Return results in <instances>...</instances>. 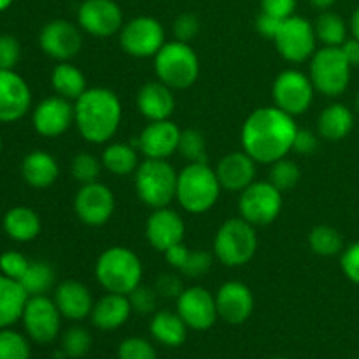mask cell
I'll return each mask as SVG.
<instances>
[{"label":"cell","instance_id":"6da1fadb","mask_svg":"<svg viewBox=\"0 0 359 359\" xmlns=\"http://www.w3.org/2000/svg\"><path fill=\"white\" fill-rule=\"evenodd\" d=\"M297 132L294 118L283 109L259 107L242 125V147L256 163L272 165L293 151Z\"/></svg>","mask_w":359,"mask_h":359},{"label":"cell","instance_id":"7a4b0ae2","mask_svg":"<svg viewBox=\"0 0 359 359\" xmlns=\"http://www.w3.org/2000/svg\"><path fill=\"white\" fill-rule=\"evenodd\" d=\"M121 118V102L109 88H88L74 104V125L86 142H109L119 130Z\"/></svg>","mask_w":359,"mask_h":359},{"label":"cell","instance_id":"3957f363","mask_svg":"<svg viewBox=\"0 0 359 359\" xmlns=\"http://www.w3.org/2000/svg\"><path fill=\"white\" fill-rule=\"evenodd\" d=\"M221 189L216 170L207 161L189 163L179 172L175 198L186 212L203 214L216 205Z\"/></svg>","mask_w":359,"mask_h":359},{"label":"cell","instance_id":"277c9868","mask_svg":"<svg viewBox=\"0 0 359 359\" xmlns=\"http://www.w3.org/2000/svg\"><path fill=\"white\" fill-rule=\"evenodd\" d=\"M95 276L107 293L130 294L142 280V263L132 249L114 245L98 256Z\"/></svg>","mask_w":359,"mask_h":359},{"label":"cell","instance_id":"5b68a950","mask_svg":"<svg viewBox=\"0 0 359 359\" xmlns=\"http://www.w3.org/2000/svg\"><path fill=\"white\" fill-rule=\"evenodd\" d=\"M158 81L172 90H186L198 79L200 60L189 42L170 41L154 56Z\"/></svg>","mask_w":359,"mask_h":359},{"label":"cell","instance_id":"8992f818","mask_svg":"<svg viewBox=\"0 0 359 359\" xmlns=\"http://www.w3.org/2000/svg\"><path fill=\"white\" fill-rule=\"evenodd\" d=\"M256 226L242 217H231L223 223L214 238V256L224 266H244L258 251Z\"/></svg>","mask_w":359,"mask_h":359},{"label":"cell","instance_id":"52a82bcc","mask_svg":"<svg viewBox=\"0 0 359 359\" xmlns=\"http://www.w3.org/2000/svg\"><path fill=\"white\" fill-rule=\"evenodd\" d=\"M177 175L167 160L147 158L135 170L137 195L151 209L167 207L177 193Z\"/></svg>","mask_w":359,"mask_h":359},{"label":"cell","instance_id":"ba28073f","mask_svg":"<svg viewBox=\"0 0 359 359\" xmlns=\"http://www.w3.org/2000/svg\"><path fill=\"white\" fill-rule=\"evenodd\" d=\"M351 63L347 62L342 48L318 49L311 58L309 77L314 84L316 91L326 97H339L347 90L351 83Z\"/></svg>","mask_w":359,"mask_h":359},{"label":"cell","instance_id":"9c48e42d","mask_svg":"<svg viewBox=\"0 0 359 359\" xmlns=\"http://www.w3.org/2000/svg\"><path fill=\"white\" fill-rule=\"evenodd\" d=\"M283 209V191L270 181H255L241 193V217L252 226H266L279 217Z\"/></svg>","mask_w":359,"mask_h":359},{"label":"cell","instance_id":"30bf717a","mask_svg":"<svg viewBox=\"0 0 359 359\" xmlns=\"http://www.w3.org/2000/svg\"><path fill=\"white\" fill-rule=\"evenodd\" d=\"M279 55L290 63H304L314 56L316 37L314 25L302 16H290L283 20L279 32L273 37Z\"/></svg>","mask_w":359,"mask_h":359},{"label":"cell","instance_id":"8fae6325","mask_svg":"<svg viewBox=\"0 0 359 359\" xmlns=\"http://www.w3.org/2000/svg\"><path fill=\"white\" fill-rule=\"evenodd\" d=\"M119 44L133 58H151L165 44V28L156 18L139 16L123 25Z\"/></svg>","mask_w":359,"mask_h":359},{"label":"cell","instance_id":"7c38bea8","mask_svg":"<svg viewBox=\"0 0 359 359\" xmlns=\"http://www.w3.org/2000/svg\"><path fill=\"white\" fill-rule=\"evenodd\" d=\"M314 93L316 88L311 77L294 69L280 72L272 86L276 105L293 118L309 111L314 100Z\"/></svg>","mask_w":359,"mask_h":359},{"label":"cell","instance_id":"4fadbf2b","mask_svg":"<svg viewBox=\"0 0 359 359\" xmlns=\"http://www.w3.org/2000/svg\"><path fill=\"white\" fill-rule=\"evenodd\" d=\"M62 318L55 300L46 294L28 297L21 316L28 337L37 344H51L58 337Z\"/></svg>","mask_w":359,"mask_h":359},{"label":"cell","instance_id":"5bb4252c","mask_svg":"<svg viewBox=\"0 0 359 359\" xmlns=\"http://www.w3.org/2000/svg\"><path fill=\"white\" fill-rule=\"evenodd\" d=\"M116 209L114 193L102 182L81 184L74 198V210L81 223L88 226H104L109 223Z\"/></svg>","mask_w":359,"mask_h":359},{"label":"cell","instance_id":"9a60e30c","mask_svg":"<svg viewBox=\"0 0 359 359\" xmlns=\"http://www.w3.org/2000/svg\"><path fill=\"white\" fill-rule=\"evenodd\" d=\"M81 30L95 37H111L123 28V11L114 0H84L77 11Z\"/></svg>","mask_w":359,"mask_h":359},{"label":"cell","instance_id":"2e32d148","mask_svg":"<svg viewBox=\"0 0 359 359\" xmlns=\"http://www.w3.org/2000/svg\"><path fill=\"white\" fill-rule=\"evenodd\" d=\"M39 44L49 58L69 62L74 56L79 55L83 48L79 25H74L67 20L49 21L39 35Z\"/></svg>","mask_w":359,"mask_h":359},{"label":"cell","instance_id":"e0dca14e","mask_svg":"<svg viewBox=\"0 0 359 359\" xmlns=\"http://www.w3.org/2000/svg\"><path fill=\"white\" fill-rule=\"evenodd\" d=\"M177 314L181 316L186 326L195 332H205L212 328L217 316L216 297L205 287L193 286L182 291L177 298Z\"/></svg>","mask_w":359,"mask_h":359},{"label":"cell","instance_id":"ac0fdd59","mask_svg":"<svg viewBox=\"0 0 359 359\" xmlns=\"http://www.w3.org/2000/svg\"><path fill=\"white\" fill-rule=\"evenodd\" d=\"M32 105V91L27 81L14 70L0 69V123H14L23 118Z\"/></svg>","mask_w":359,"mask_h":359},{"label":"cell","instance_id":"d6986e66","mask_svg":"<svg viewBox=\"0 0 359 359\" xmlns=\"http://www.w3.org/2000/svg\"><path fill=\"white\" fill-rule=\"evenodd\" d=\"M181 130L170 119L163 121H151L139 139L135 140V147L144 153L146 158L153 160H167L172 154L177 153L181 142Z\"/></svg>","mask_w":359,"mask_h":359},{"label":"cell","instance_id":"ffe728a7","mask_svg":"<svg viewBox=\"0 0 359 359\" xmlns=\"http://www.w3.org/2000/svg\"><path fill=\"white\" fill-rule=\"evenodd\" d=\"M74 123V105L70 100L60 97H49L34 109V128L42 137L55 139L63 135Z\"/></svg>","mask_w":359,"mask_h":359},{"label":"cell","instance_id":"44dd1931","mask_svg":"<svg viewBox=\"0 0 359 359\" xmlns=\"http://www.w3.org/2000/svg\"><path fill=\"white\" fill-rule=\"evenodd\" d=\"M217 316L230 325H242L248 321L255 309V297L249 286L238 280L223 284L216 293Z\"/></svg>","mask_w":359,"mask_h":359},{"label":"cell","instance_id":"7402d4cb","mask_svg":"<svg viewBox=\"0 0 359 359\" xmlns=\"http://www.w3.org/2000/svg\"><path fill=\"white\" fill-rule=\"evenodd\" d=\"M184 221L168 207L153 209L146 223V238L156 251L165 252L184 238Z\"/></svg>","mask_w":359,"mask_h":359},{"label":"cell","instance_id":"603a6c76","mask_svg":"<svg viewBox=\"0 0 359 359\" xmlns=\"http://www.w3.org/2000/svg\"><path fill=\"white\" fill-rule=\"evenodd\" d=\"M216 170L221 188L231 193H242L255 182L256 161L245 151L230 153L219 160Z\"/></svg>","mask_w":359,"mask_h":359},{"label":"cell","instance_id":"cb8c5ba5","mask_svg":"<svg viewBox=\"0 0 359 359\" xmlns=\"http://www.w3.org/2000/svg\"><path fill=\"white\" fill-rule=\"evenodd\" d=\"M137 107L140 114L149 121L170 119L175 109V97L172 88L161 81H149L137 93Z\"/></svg>","mask_w":359,"mask_h":359},{"label":"cell","instance_id":"d4e9b609","mask_svg":"<svg viewBox=\"0 0 359 359\" xmlns=\"http://www.w3.org/2000/svg\"><path fill=\"white\" fill-rule=\"evenodd\" d=\"M55 304L60 314L70 321H83L93 311V297L79 280H65L55 291Z\"/></svg>","mask_w":359,"mask_h":359},{"label":"cell","instance_id":"484cf974","mask_svg":"<svg viewBox=\"0 0 359 359\" xmlns=\"http://www.w3.org/2000/svg\"><path fill=\"white\" fill-rule=\"evenodd\" d=\"M132 312L128 294L107 293L93 305L90 318L98 330L109 332L125 325Z\"/></svg>","mask_w":359,"mask_h":359},{"label":"cell","instance_id":"4316f807","mask_svg":"<svg viewBox=\"0 0 359 359\" xmlns=\"http://www.w3.org/2000/svg\"><path fill=\"white\" fill-rule=\"evenodd\" d=\"M58 161L46 151H32L21 163V175L32 188H48L58 179Z\"/></svg>","mask_w":359,"mask_h":359},{"label":"cell","instance_id":"83f0119b","mask_svg":"<svg viewBox=\"0 0 359 359\" xmlns=\"http://www.w3.org/2000/svg\"><path fill=\"white\" fill-rule=\"evenodd\" d=\"M27 300L28 293L20 280L0 273V330L9 328L21 319Z\"/></svg>","mask_w":359,"mask_h":359},{"label":"cell","instance_id":"f1b7e54d","mask_svg":"<svg viewBox=\"0 0 359 359\" xmlns=\"http://www.w3.org/2000/svg\"><path fill=\"white\" fill-rule=\"evenodd\" d=\"M354 128V114L347 105L332 104L319 114L318 132L323 139L339 142Z\"/></svg>","mask_w":359,"mask_h":359},{"label":"cell","instance_id":"f546056e","mask_svg":"<svg viewBox=\"0 0 359 359\" xmlns=\"http://www.w3.org/2000/svg\"><path fill=\"white\" fill-rule=\"evenodd\" d=\"M4 230L13 241L30 242L41 233V217L30 207H13L4 216Z\"/></svg>","mask_w":359,"mask_h":359},{"label":"cell","instance_id":"4dcf8cb0","mask_svg":"<svg viewBox=\"0 0 359 359\" xmlns=\"http://www.w3.org/2000/svg\"><path fill=\"white\" fill-rule=\"evenodd\" d=\"M149 330L151 335L167 347L181 346L188 335V326L182 321L181 316L170 311H161L154 314V318L151 319Z\"/></svg>","mask_w":359,"mask_h":359},{"label":"cell","instance_id":"1f68e13d","mask_svg":"<svg viewBox=\"0 0 359 359\" xmlns=\"http://www.w3.org/2000/svg\"><path fill=\"white\" fill-rule=\"evenodd\" d=\"M51 84L60 97L74 102L88 90L83 70L69 62H60L55 67L51 74Z\"/></svg>","mask_w":359,"mask_h":359},{"label":"cell","instance_id":"d6a6232c","mask_svg":"<svg viewBox=\"0 0 359 359\" xmlns=\"http://www.w3.org/2000/svg\"><path fill=\"white\" fill-rule=\"evenodd\" d=\"M137 151L139 149L132 144H111L102 153V165L105 170L114 175H128L135 172L140 165Z\"/></svg>","mask_w":359,"mask_h":359},{"label":"cell","instance_id":"836d02e7","mask_svg":"<svg viewBox=\"0 0 359 359\" xmlns=\"http://www.w3.org/2000/svg\"><path fill=\"white\" fill-rule=\"evenodd\" d=\"M314 30L318 41L330 48H340L347 41V23L340 14L332 13V11L319 14Z\"/></svg>","mask_w":359,"mask_h":359},{"label":"cell","instance_id":"e575fe53","mask_svg":"<svg viewBox=\"0 0 359 359\" xmlns=\"http://www.w3.org/2000/svg\"><path fill=\"white\" fill-rule=\"evenodd\" d=\"M20 283L28 293V297L46 294L55 286V270L46 262H30Z\"/></svg>","mask_w":359,"mask_h":359},{"label":"cell","instance_id":"d590c367","mask_svg":"<svg viewBox=\"0 0 359 359\" xmlns=\"http://www.w3.org/2000/svg\"><path fill=\"white\" fill-rule=\"evenodd\" d=\"M309 245L312 252L323 258L340 255L344 251V238L339 230L328 224H319L309 235Z\"/></svg>","mask_w":359,"mask_h":359},{"label":"cell","instance_id":"8d00e7d4","mask_svg":"<svg viewBox=\"0 0 359 359\" xmlns=\"http://www.w3.org/2000/svg\"><path fill=\"white\" fill-rule=\"evenodd\" d=\"M91 349V335L83 326H72L62 337V353L67 359L84 358Z\"/></svg>","mask_w":359,"mask_h":359},{"label":"cell","instance_id":"74e56055","mask_svg":"<svg viewBox=\"0 0 359 359\" xmlns=\"http://www.w3.org/2000/svg\"><path fill=\"white\" fill-rule=\"evenodd\" d=\"M207 142L205 137L200 130L189 128L181 133V142H179V153L189 161V163H203L207 161Z\"/></svg>","mask_w":359,"mask_h":359},{"label":"cell","instance_id":"f35d334b","mask_svg":"<svg viewBox=\"0 0 359 359\" xmlns=\"http://www.w3.org/2000/svg\"><path fill=\"white\" fill-rule=\"evenodd\" d=\"M0 359H30V344L14 330H0Z\"/></svg>","mask_w":359,"mask_h":359},{"label":"cell","instance_id":"ab89813d","mask_svg":"<svg viewBox=\"0 0 359 359\" xmlns=\"http://www.w3.org/2000/svg\"><path fill=\"white\" fill-rule=\"evenodd\" d=\"M300 179L302 172L294 161L283 158V160L272 163V168H270V182H272L279 191L293 189L294 186L300 182Z\"/></svg>","mask_w":359,"mask_h":359},{"label":"cell","instance_id":"60d3db41","mask_svg":"<svg viewBox=\"0 0 359 359\" xmlns=\"http://www.w3.org/2000/svg\"><path fill=\"white\" fill-rule=\"evenodd\" d=\"M102 167H104L102 160H98L97 156H93L90 153H79L74 156L70 170H72L74 179L77 182H81V184H90V182L97 181Z\"/></svg>","mask_w":359,"mask_h":359},{"label":"cell","instance_id":"b9f144b4","mask_svg":"<svg viewBox=\"0 0 359 359\" xmlns=\"http://www.w3.org/2000/svg\"><path fill=\"white\" fill-rule=\"evenodd\" d=\"M119 359H156V349L153 344L140 337H130L119 344Z\"/></svg>","mask_w":359,"mask_h":359},{"label":"cell","instance_id":"7bdbcfd3","mask_svg":"<svg viewBox=\"0 0 359 359\" xmlns=\"http://www.w3.org/2000/svg\"><path fill=\"white\" fill-rule=\"evenodd\" d=\"M156 297H158L156 290L139 284V286L128 294V300H130V305H132L133 312H139V314L146 316V314H151V312L156 309Z\"/></svg>","mask_w":359,"mask_h":359},{"label":"cell","instance_id":"ee69618b","mask_svg":"<svg viewBox=\"0 0 359 359\" xmlns=\"http://www.w3.org/2000/svg\"><path fill=\"white\" fill-rule=\"evenodd\" d=\"M28 265H30V262L18 251H7L0 255V273L14 280H21Z\"/></svg>","mask_w":359,"mask_h":359},{"label":"cell","instance_id":"f6af8a7d","mask_svg":"<svg viewBox=\"0 0 359 359\" xmlns=\"http://www.w3.org/2000/svg\"><path fill=\"white\" fill-rule=\"evenodd\" d=\"M21 58V46L14 35H0V69L14 70Z\"/></svg>","mask_w":359,"mask_h":359},{"label":"cell","instance_id":"bcb514c9","mask_svg":"<svg viewBox=\"0 0 359 359\" xmlns=\"http://www.w3.org/2000/svg\"><path fill=\"white\" fill-rule=\"evenodd\" d=\"M212 266V255L207 251H191L186 265L182 266L181 273H184L189 279H200L205 276Z\"/></svg>","mask_w":359,"mask_h":359},{"label":"cell","instance_id":"7dc6e473","mask_svg":"<svg viewBox=\"0 0 359 359\" xmlns=\"http://www.w3.org/2000/svg\"><path fill=\"white\" fill-rule=\"evenodd\" d=\"M200 30L198 18L193 13H182L174 21V37L175 41L189 42L196 37Z\"/></svg>","mask_w":359,"mask_h":359},{"label":"cell","instance_id":"c3c4849f","mask_svg":"<svg viewBox=\"0 0 359 359\" xmlns=\"http://www.w3.org/2000/svg\"><path fill=\"white\" fill-rule=\"evenodd\" d=\"M340 266H342L344 276L351 283L359 286V241L344 249L342 258H340Z\"/></svg>","mask_w":359,"mask_h":359},{"label":"cell","instance_id":"681fc988","mask_svg":"<svg viewBox=\"0 0 359 359\" xmlns=\"http://www.w3.org/2000/svg\"><path fill=\"white\" fill-rule=\"evenodd\" d=\"M154 290L160 297L165 298H179V294L182 293V280L177 273H161L156 279V284H154Z\"/></svg>","mask_w":359,"mask_h":359},{"label":"cell","instance_id":"f907efd6","mask_svg":"<svg viewBox=\"0 0 359 359\" xmlns=\"http://www.w3.org/2000/svg\"><path fill=\"white\" fill-rule=\"evenodd\" d=\"M294 9H297V0H262L263 13L279 18V20L293 16Z\"/></svg>","mask_w":359,"mask_h":359},{"label":"cell","instance_id":"816d5d0a","mask_svg":"<svg viewBox=\"0 0 359 359\" xmlns=\"http://www.w3.org/2000/svg\"><path fill=\"white\" fill-rule=\"evenodd\" d=\"M318 144H319V139L312 130L298 128L297 137H294V142H293V151L298 154H304V156H309V154L316 153Z\"/></svg>","mask_w":359,"mask_h":359},{"label":"cell","instance_id":"f5cc1de1","mask_svg":"<svg viewBox=\"0 0 359 359\" xmlns=\"http://www.w3.org/2000/svg\"><path fill=\"white\" fill-rule=\"evenodd\" d=\"M189 252L191 251L188 249V245H186L184 242H179V244L168 248L163 255H165V258H167L168 265L174 266L175 270H179V272H181L182 266H184L186 262H188Z\"/></svg>","mask_w":359,"mask_h":359},{"label":"cell","instance_id":"db71d44e","mask_svg":"<svg viewBox=\"0 0 359 359\" xmlns=\"http://www.w3.org/2000/svg\"><path fill=\"white\" fill-rule=\"evenodd\" d=\"M280 23H283V20H279V18L276 16H270V14L263 13L262 11L259 16L256 18V30H258L263 37H269L273 41V37H276L277 32H279Z\"/></svg>","mask_w":359,"mask_h":359},{"label":"cell","instance_id":"11a10c76","mask_svg":"<svg viewBox=\"0 0 359 359\" xmlns=\"http://www.w3.org/2000/svg\"><path fill=\"white\" fill-rule=\"evenodd\" d=\"M342 51L344 55H346L347 62L351 63V67H356V69H359V39H347L346 42H344L342 46Z\"/></svg>","mask_w":359,"mask_h":359},{"label":"cell","instance_id":"9f6ffc18","mask_svg":"<svg viewBox=\"0 0 359 359\" xmlns=\"http://www.w3.org/2000/svg\"><path fill=\"white\" fill-rule=\"evenodd\" d=\"M351 32H353L354 39H359V7L354 11L353 18H351Z\"/></svg>","mask_w":359,"mask_h":359},{"label":"cell","instance_id":"6f0895ef","mask_svg":"<svg viewBox=\"0 0 359 359\" xmlns=\"http://www.w3.org/2000/svg\"><path fill=\"white\" fill-rule=\"evenodd\" d=\"M309 2L314 7H318V9H328V7H332L337 0H309Z\"/></svg>","mask_w":359,"mask_h":359},{"label":"cell","instance_id":"680465c9","mask_svg":"<svg viewBox=\"0 0 359 359\" xmlns=\"http://www.w3.org/2000/svg\"><path fill=\"white\" fill-rule=\"evenodd\" d=\"M14 0H0V13H2V11H6V9H9L11 7V4H13Z\"/></svg>","mask_w":359,"mask_h":359},{"label":"cell","instance_id":"91938a15","mask_svg":"<svg viewBox=\"0 0 359 359\" xmlns=\"http://www.w3.org/2000/svg\"><path fill=\"white\" fill-rule=\"evenodd\" d=\"M356 109H358V112H359V91H358V97H356Z\"/></svg>","mask_w":359,"mask_h":359},{"label":"cell","instance_id":"94428289","mask_svg":"<svg viewBox=\"0 0 359 359\" xmlns=\"http://www.w3.org/2000/svg\"><path fill=\"white\" fill-rule=\"evenodd\" d=\"M0 151H2V137H0Z\"/></svg>","mask_w":359,"mask_h":359},{"label":"cell","instance_id":"6125c7cd","mask_svg":"<svg viewBox=\"0 0 359 359\" xmlns=\"http://www.w3.org/2000/svg\"><path fill=\"white\" fill-rule=\"evenodd\" d=\"M273 359H286V358H273Z\"/></svg>","mask_w":359,"mask_h":359},{"label":"cell","instance_id":"be15d7a7","mask_svg":"<svg viewBox=\"0 0 359 359\" xmlns=\"http://www.w3.org/2000/svg\"><path fill=\"white\" fill-rule=\"evenodd\" d=\"M354 359H359V358H354Z\"/></svg>","mask_w":359,"mask_h":359}]
</instances>
